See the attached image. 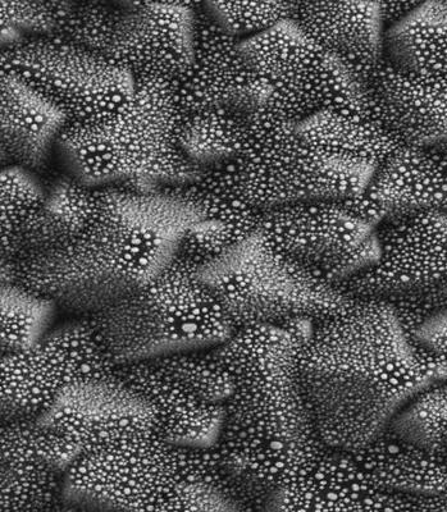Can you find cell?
<instances>
[{
  "label": "cell",
  "mask_w": 447,
  "mask_h": 512,
  "mask_svg": "<svg viewBox=\"0 0 447 512\" xmlns=\"http://www.w3.org/2000/svg\"><path fill=\"white\" fill-rule=\"evenodd\" d=\"M300 369L318 437L349 452L383 436L415 393L447 381L446 365L381 299H355L322 320L301 351Z\"/></svg>",
  "instance_id": "1"
},
{
  "label": "cell",
  "mask_w": 447,
  "mask_h": 512,
  "mask_svg": "<svg viewBox=\"0 0 447 512\" xmlns=\"http://www.w3.org/2000/svg\"><path fill=\"white\" fill-rule=\"evenodd\" d=\"M181 113L170 82L135 79L127 107L99 126L68 125L59 136L56 158L63 171L100 189L125 185L157 191L193 182L204 166L177 144Z\"/></svg>",
  "instance_id": "2"
},
{
  "label": "cell",
  "mask_w": 447,
  "mask_h": 512,
  "mask_svg": "<svg viewBox=\"0 0 447 512\" xmlns=\"http://www.w3.org/2000/svg\"><path fill=\"white\" fill-rule=\"evenodd\" d=\"M235 164L241 189L262 210L309 199H354L376 175L319 148L299 121L268 108L245 117Z\"/></svg>",
  "instance_id": "3"
},
{
  "label": "cell",
  "mask_w": 447,
  "mask_h": 512,
  "mask_svg": "<svg viewBox=\"0 0 447 512\" xmlns=\"http://www.w3.org/2000/svg\"><path fill=\"white\" fill-rule=\"evenodd\" d=\"M200 273L225 306L236 329L308 315L336 317L355 299L273 248L259 233L214 260Z\"/></svg>",
  "instance_id": "4"
},
{
  "label": "cell",
  "mask_w": 447,
  "mask_h": 512,
  "mask_svg": "<svg viewBox=\"0 0 447 512\" xmlns=\"http://www.w3.org/2000/svg\"><path fill=\"white\" fill-rule=\"evenodd\" d=\"M234 379L228 418L262 431L317 433L301 378V346L284 329L259 324L236 329L216 346Z\"/></svg>",
  "instance_id": "5"
},
{
  "label": "cell",
  "mask_w": 447,
  "mask_h": 512,
  "mask_svg": "<svg viewBox=\"0 0 447 512\" xmlns=\"http://www.w3.org/2000/svg\"><path fill=\"white\" fill-rule=\"evenodd\" d=\"M245 56L268 85V109L295 121L327 109L372 111L371 88L293 17L243 41Z\"/></svg>",
  "instance_id": "6"
},
{
  "label": "cell",
  "mask_w": 447,
  "mask_h": 512,
  "mask_svg": "<svg viewBox=\"0 0 447 512\" xmlns=\"http://www.w3.org/2000/svg\"><path fill=\"white\" fill-rule=\"evenodd\" d=\"M199 214L177 196L125 185L97 189L93 217L80 237L111 271L143 287L179 249Z\"/></svg>",
  "instance_id": "7"
},
{
  "label": "cell",
  "mask_w": 447,
  "mask_h": 512,
  "mask_svg": "<svg viewBox=\"0 0 447 512\" xmlns=\"http://www.w3.org/2000/svg\"><path fill=\"white\" fill-rule=\"evenodd\" d=\"M2 72L15 76L76 126H99L131 102L135 79L104 54L57 36L3 45Z\"/></svg>",
  "instance_id": "8"
},
{
  "label": "cell",
  "mask_w": 447,
  "mask_h": 512,
  "mask_svg": "<svg viewBox=\"0 0 447 512\" xmlns=\"http://www.w3.org/2000/svg\"><path fill=\"white\" fill-rule=\"evenodd\" d=\"M259 233L273 248L342 290L378 258L376 227L344 200L309 199L263 210Z\"/></svg>",
  "instance_id": "9"
},
{
  "label": "cell",
  "mask_w": 447,
  "mask_h": 512,
  "mask_svg": "<svg viewBox=\"0 0 447 512\" xmlns=\"http://www.w3.org/2000/svg\"><path fill=\"white\" fill-rule=\"evenodd\" d=\"M67 480L98 509L163 511L176 483L170 443L144 434L82 452Z\"/></svg>",
  "instance_id": "10"
},
{
  "label": "cell",
  "mask_w": 447,
  "mask_h": 512,
  "mask_svg": "<svg viewBox=\"0 0 447 512\" xmlns=\"http://www.w3.org/2000/svg\"><path fill=\"white\" fill-rule=\"evenodd\" d=\"M168 82L181 116L226 108L246 117L267 108L271 95L245 56L243 41L214 18L205 2L196 11L189 62Z\"/></svg>",
  "instance_id": "11"
},
{
  "label": "cell",
  "mask_w": 447,
  "mask_h": 512,
  "mask_svg": "<svg viewBox=\"0 0 447 512\" xmlns=\"http://www.w3.org/2000/svg\"><path fill=\"white\" fill-rule=\"evenodd\" d=\"M376 232V263L346 283V294L383 299L430 288L447 290V214H400L378 224Z\"/></svg>",
  "instance_id": "12"
},
{
  "label": "cell",
  "mask_w": 447,
  "mask_h": 512,
  "mask_svg": "<svg viewBox=\"0 0 447 512\" xmlns=\"http://www.w3.org/2000/svg\"><path fill=\"white\" fill-rule=\"evenodd\" d=\"M43 419L82 452L155 433L152 408L117 374L68 384Z\"/></svg>",
  "instance_id": "13"
},
{
  "label": "cell",
  "mask_w": 447,
  "mask_h": 512,
  "mask_svg": "<svg viewBox=\"0 0 447 512\" xmlns=\"http://www.w3.org/2000/svg\"><path fill=\"white\" fill-rule=\"evenodd\" d=\"M199 4L121 2L108 57L134 79H175L190 59Z\"/></svg>",
  "instance_id": "14"
},
{
  "label": "cell",
  "mask_w": 447,
  "mask_h": 512,
  "mask_svg": "<svg viewBox=\"0 0 447 512\" xmlns=\"http://www.w3.org/2000/svg\"><path fill=\"white\" fill-rule=\"evenodd\" d=\"M16 264L17 283L72 318L89 317L140 288L111 271L80 236Z\"/></svg>",
  "instance_id": "15"
},
{
  "label": "cell",
  "mask_w": 447,
  "mask_h": 512,
  "mask_svg": "<svg viewBox=\"0 0 447 512\" xmlns=\"http://www.w3.org/2000/svg\"><path fill=\"white\" fill-rule=\"evenodd\" d=\"M141 292L173 350L220 345L236 331L200 269L177 253Z\"/></svg>",
  "instance_id": "16"
},
{
  "label": "cell",
  "mask_w": 447,
  "mask_h": 512,
  "mask_svg": "<svg viewBox=\"0 0 447 512\" xmlns=\"http://www.w3.org/2000/svg\"><path fill=\"white\" fill-rule=\"evenodd\" d=\"M418 511L417 497L373 482L353 452L323 446L313 463L278 492L273 511Z\"/></svg>",
  "instance_id": "17"
},
{
  "label": "cell",
  "mask_w": 447,
  "mask_h": 512,
  "mask_svg": "<svg viewBox=\"0 0 447 512\" xmlns=\"http://www.w3.org/2000/svg\"><path fill=\"white\" fill-rule=\"evenodd\" d=\"M228 483L277 498L321 452L317 433L276 434L228 418L218 438ZM276 502V501H275Z\"/></svg>",
  "instance_id": "18"
},
{
  "label": "cell",
  "mask_w": 447,
  "mask_h": 512,
  "mask_svg": "<svg viewBox=\"0 0 447 512\" xmlns=\"http://www.w3.org/2000/svg\"><path fill=\"white\" fill-rule=\"evenodd\" d=\"M344 201L374 227L404 213L447 214V154L401 145L362 195Z\"/></svg>",
  "instance_id": "19"
},
{
  "label": "cell",
  "mask_w": 447,
  "mask_h": 512,
  "mask_svg": "<svg viewBox=\"0 0 447 512\" xmlns=\"http://www.w3.org/2000/svg\"><path fill=\"white\" fill-rule=\"evenodd\" d=\"M371 93L383 121L404 144L447 145V75L401 70L385 61Z\"/></svg>",
  "instance_id": "20"
},
{
  "label": "cell",
  "mask_w": 447,
  "mask_h": 512,
  "mask_svg": "<svg viewBox=\"0 0 447 512\" xmlns=\"http://www.w3.org/2000/svg\"><path fill=\"white\" fill-rule=\"evenodd\" d=\"M293 18L371 88L386 61V29L380 2L296 0Z\"/></svg>",
  "instance_id": "21"
},
{
  "label": "cell",
  "mask_w": 447,
  "mask_h": 512,
  "mask_svg": "<svg viewBox=\"0 0 447 512\" xmlns=\"http://www.w3.org/2000/svg\"><path fill=\"white\" fill-rule=\"evenodd\" d=\"M117 376L153 410L155 433L168 443H216L226 423V406L200 399L154 361L117 368Z\"/></svg>",
  "instance_id": "22"
},
{
  "label": "cell",
  "mask_w": 447,
  "mask_h": 512,
  "mask_svg": "<svg viewBox=\"0 0 447 512\" xmlns=\"http://www.w3.org/2000/svg\"><path fill=\"white\" fill-rule=\"evenodd\" d=\"M68 125L57 107L15 76L0 72L2 166L45 175L56 158L59 136Z\"/></svg>",
  "instance_id": "23"
},
{
  "label": "cell",
  "mask_w": 447,
  "mask_h": 512,
  "mask_svg": "<svg viewBox=\"0 0 447 512\" xmlns=\"http://www.w3.org/2000/svg\"><path fill=\"white\" fill-rule=\"evenodd\" d=\"M0 368L2 424L43 418L63 388L81 381L70 354L47 336L30 349L3 354Z\"/></svg>",
  "instance_id": "24"
},
{
  "label": "cell",
  "mask_w": 447,
  "mask_h": 512,
  "mask_svg": "<svg viewBox=\"0 0 447 512\" xmlns=\"http://www.w3.org/2000/svg\"><path fill=\"white\" fill-rule=\"evenodd\" d=\"M373 482L385 492L407 497H444L447 455L413 445L386 432L353 452Z\"/></svg>",
  "instance_id": "25"
},
{
  "label": "cell",
  "mask_w": 447,
  "mask_h": 512,
  "mask_svg": "<svg viewBox=\"0 0 447 512\" xmlns=\"http://www.w3.org/2000/svg\"><path fill=\"white\" fill-rule=\"evenodd\" d=\"M89 317L117 368L153 360L173 350L141 288Z\"/></svg>",
  "instance_id": "26"
},
{
  "label": "cell",
  "mask_w": 447,
  "mask_h": 512,
  "mask_svg": "<svg viewBox=\"0 0 447 512\" xmlns=\"http://www.w3.org/2000/svg\"><path fill=\"white\" fill-rule=\"evenodd\" d=\"M161 191L186 201L199 217L226 223L241 242L255 235L261 226L263 210L241 189L235 160L204 167L190 184Z\"/></svg>",
  "instance_id": "27"
},
{
  "label": "cell",
  "mask_w": 447,
  "mask_h": 512,
  "mask_svg": "<svg viewBox=\"0 0 447 512\" xmlns=\"http://www.w3.org/2000/svg\"><path fill=\"white\" fill-rule=\"evenodd\" d=\"M386 59L401 70L447 75V2H421L387 32Z\"/></svg>",
  "instance_id": "28"
},
{
  "label": "cell",
  "mask_w": 447,
  "mask_h": 512,
  "mask_svg": "<svg viewBox=\"0 0 447 512\" xmlns=\"http://www.w3.org/2000/svg\"><path fill=\"white\" fill-rule=\"evenodd\" d=\"M244 123V116L226 108L182 114L177 144L204 167L231 162L239 152Z\"/></svg>",
  "instance_id": "29"
},
{
  "label": "cell",
  "mask_w": 447,
  "mask_h": 512,
  "mask_svg": "<svg viewBox=\"0 0 447 512\" xmlns=\"http://www.w3.org/2000/svg\"><path fill=\"white\" fill-rule=\"evenodd\" d=\"M0 464H33L68 472L81 448L43 418L3 423Z\"/></svg>",
  "instance_id": "30"
},
{
  "label": "cell",
  "mask_w": 447,
  "mask_h": 512,
  "mask_svg": "<svg viewBox=\"0 0 447 512\" xmlns=\"http://www.w3.org/2000/svg\"><path fill=\"white\" fill-rule=\"evenodd\" d=\"M2 258H15L18 246L44 217L47 191L43 176L29 169L2 168Z\"/></svg>",
  "instance_id": "31"
},
{
  "label": "cell",
  "mask_w": 447,
  "mask_h": 512,
  "mask_svg": "<svg viewBox=\"0 0 447 512\" xmlns=\"http://www.w3.org/2000/svg\"><path fill=\"white\" fill-rule=\"evenodd\" d=\"M67 472L33 464H0V511H61Z\"/></svg>",
  "instance_id": "32"
},
{
  "label": "cell",
  "mask_w": 447,
  "mask_h": 512,
  "mask_svg": "<svg viewBox=\"0 0 447 512\" xmlns=\"http://www.w3.org/2000/svg\"><path fill=\"white\" fill-rule=\"evenodd\" d=\"M0 326H2V355L30 349L39 344L50 331L58 312L47 297L20 285L0 288Z\"/></svg>",
  "instance_id": "33"
},
{
  "label": "cell",
  "mask_w": 447,
  "mask_h": 512,
  "mask_svg": "<svg viewBox=\"0 0 447 512\" xmlns=\"http://www.w3.org/2000/svg\"><path fill=\"white\" fill-rule=\"evenodd\" d=\"M387 432L447 455V381L430 384L415 393L392 418Z\"/></svg>",
  "instance_id": "34"
},
{
  "label": "cell",
  "mask_w": 447,
  "mask_h": 512,
  "mask_svg": "<svg viewBox=\"0 0 447 512\" xmlns=\"http://www.w3.org/2000/svg\"><path fill=\"white\" fill-rule=\"evenodd\" d=\"M216 346L179 347L152 361L200 399L226 405L234 391V379L218 356Z\"/></svg>",
  "instance_id": "35"
},
{
  "label": "cell",
  "mask_w": 447,
  "mask_h": 512,
  "mask_svg": "<svg viewBox=\"0 0 447 512\" xmlns=\"http://www.w3.org/2000/svg\"><path fill=\"white\" fill-rule=\"evenodd\" d=\"M122 13L118 0H72L57 38L108 56Z\"/></svg>",
  "instance_id": "36"
},
{
  "label": "cell",
  "mask_w": 447,
  "mask_h": 512,
  "mask_svg": "<svg viewBox=\"0 0 447 512\" xmlns=\"http://www.w3.org/2000/svg\"><path fill=\"white\" fill-rule=\"evenodd\" d=\"M72 0H0L2 47L22 39L56 36Z\"/></svg>",
  "instance_id": "37"
},
{
  "label": "cell",
  "mask_w": 447,
  "mask_h": 512,
  "mask_svg": "<svg viewBox=\"0 0 447 512\" xmlns=\"http://www.w3.org/2000/svg\"><path fill=\"white\" fill-rule=\"evenodd\" d=\"M50 217L71 237L80 236L88 227L97 201V189L84 184L63 169H50L43 175Z\"/></svg>",
  "instance_id": "38"
},
{
  "label": "cell",
  "mask_w": 447,
  "mask_h": 512,
  "mask_svg": "<svg viewBox=\"0 0 447 512\" xmlns=\"http://www.w3.org/2000/svg\"><path fill=\"white\" fill-rule=\"evenodd\" d=\"M214 18L240 41L272 30L294 15V2H205Z\"/></svg>",
  "instance_id": "39"
},
{
  "label": "cell",
  "mask_w": 447,
  "mask_h": 512,
  "mask_svg": "<svg viewBox=\"0 0 447 512\" xmlns=\"http://www.w3.org/2000/svg\"><path fill=\"white\" fill-rule=\"evenodd\" d=\"M176 483H202L226 491L228 474L218 443H170ZM234 498V497H232ZM236 502V501H235Z\"/></svg>",
  "instance_id": "40"
},
{
  "label": "cell",
  "mask_w": 447,
  "mask_h": 512,
  "mask_svg": "<svg viewBox=\"0 0 447 512\" xmlns=\"http://www.w3.org/2000/svg\"><path fill=\"white\" fill-rule=\"evenodd\" d=\"M163 511H240L234 498L223 489L202 483H177Z\"/></svg>",
  "instance_id": "41"
},
{
  "label": "cell",
  "mask_w": 447,
  "mask_h": 512,
  "mask_svg": "<svg viewBox=\"0 0 447 512\" xmlns=\"http://www.w3.org/2000/svg\"><path fill=\"white\" fill-rule=\"evenodd\" d=\"M414 338L447 368V306L426 320L415 332Z\"/></svg>",
  "instance_id": "42"
},
{
  "label": "cell",
  "mask_w": 447,
  "mask_h": 512,
  "mask_svg": "<svg viewBox=\"0 0 447 512\" xmlns=\"http://www.w3.org/2000/svg\"><path fill=\"white\" fill-rule=\"evenodd\" d=\"M322 320L308 317V315H298L284 320L278 327H281L294 338L296 342L304 349L305 346L316 336L317 329Z\"/></svg>",
  "instance_id": "43"
},
{
  "label": "cell",
  "mask_w": 447,
  "mask_h": 512,
  "mask_svg": "<svg viewBox=\"0 0 447 512\" xmlns=\"http://www.w3.org/2000/svg\"><path fill=\"white\" fill-rule=\"evenodd\" d=\"M444 497H445V498H446V500H447V492H446V495H445Z\"/></svg>",
  "instance_id": "44"
}]
</instances>
